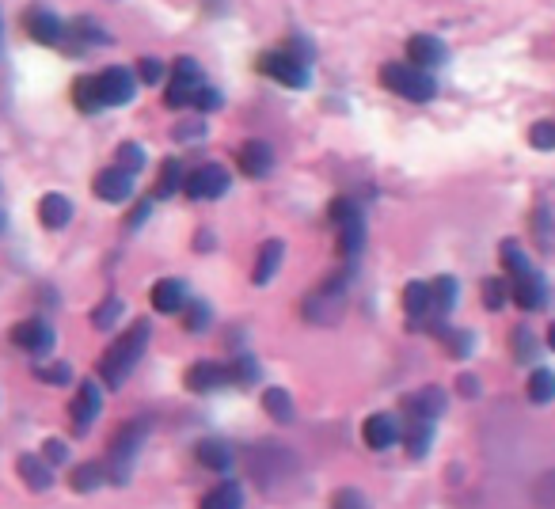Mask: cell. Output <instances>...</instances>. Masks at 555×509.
<instances>
[{
	"mask_svg": "<svg viewBox=\"0 0 555 509\" xmlns=\"http://www.w3.org/2000/svg\"><path fill=\"white\" fill-rule=\"evenodd\" d=\"M536 509H555V472H544L533 487Z\"/></svg>",
	"mask_w": 555,
	"mask_h": 509,
	"instance_id": "f6af8a7d",
	"label": "cell"
},
{
	"mask_svg": "<svg viewBox=\"0 0 555 509\" xmlns=\"http://www.w3.org/2000/svg\"><path fill=\"white\" fill-rule=\"evenodd\" d=\"M510 350H514V358L521 361V365H529V361L540 358V342H536V335L529 331V323L514 327V335H510Z\"/></svg>",
	"mask_w": 555,
	"mask_h": 509,
	"instance_id": "1f68e13d",
	"label": "cell"
},
{
	"mask_svg": "<svg viewBox=\"0 0 555 509\" xmlns=\"http://www.w3.org/2000/svg\"><path fill=\"white\" fill-rule=\"evenodd\" d=\"M506 301H510V278H487L483 282V308L498 312Z\"/></svg>",
	"mask_w": 555,
	"mask_h": 509,
	"instance_id": "ab89813d",
	"label": "cell"
},
{
	"mask_svg": "<svg viewBox=\"0 0 555 509\" xmlns=\"http://www.w3.org/2000/svg\"><path fill=\"white\" fill-rule=\"evenodd\" d=\"M194 107H198V111H217V107H221V92L202 88V92H198V99H194Z\"/></svg>",
	"mask_w": 555,
	"mask_h": 509,
	"instance_id": "816d5d0a",
	"label": "cell"
},
{
	"mask_svg": "<svg viewBox=\"0 0 555 509\" xmlns=\"http://www.w3.org/2000/svg\"><path fill=\"white\" fill-rule=\"evenodd\" d=\"M153 202H156V198H145V202H137L134 213H130V228H141V225H145V217L153 213Z\"/></svg>",
	"mask_w": 555,
	"mask_h": 509,
	"instance_id": "f5cc1de1",
	"label": "cell"
},
{
	"mask_svg": "<svg viewBox=\"0 0 555 509\" xmlns=\"http://www.w3.org/2000/svg\"><path fill=\"white\" fill-rule=\"evenodd\" d=\"M12 346L31 354V358H46L54 350V327L46 320H23L12 327Z\"/></svg>",
	"mask_w": 555,
	"mask_h": 509,
	"instance_id": "30bf717a",
	"label": "cell"
},
{
	"mask_svg": "<svg viewBox=\"0 0 555 509\" xmlns=\"http://www.w3.org/2000/svg\"><path fill=\"white\" fill-rule=\"evenodd\" d=\"M297 468H301V460L282 441H251L244 449V472L263 491H278L282 483H289L297 475Z\"/></svg>",
	"mask_w": 555,
	"mask_h": 509,
	"instance_id": "7a4b0ae2",
	"label": "cell"
},
{
	"mask_svg": "<svg viewBox=\"0 0 555 509\" xmlns=\"http://www.w3.org/2000/svg\"><path fill=\"white\" fill-rule=\"evenodd\" d=\"M365 247V221L358 217V221H346V225H339V255H343L346 263L350 259H358Z\"/></svg>",
	"mask_w": 555,
	"mask_h": 509,
	"instance_id": "f1b7e54d",
	"label": "cell"
},
{
	"mask_svg": "<svg viewBox=\"0 0 555 509\" xmlns=\"http://www.w3.org/2000/svg\"><path fill=\"white\" fill-rule=\"evenodd\" d=\"M99 411H103V392H99L92 380H88V384H80L73 403H69L73 430H77V434H88V430H92V422L99 418Z\"/></svg>",
	"mask_w": 555,
	"mask_h": 509,
	"instance_id": "5bb4252c",
	"label": "cell"
},
{
	"mask_svg": "<svg viewBox=\"0 0 555 509\" xmlns=\"http://www.w3.org/2000/svg\"><path fill=\"white\" fill-rule=\"evenodd\" d=\"M122 312H126V304L118 301V297H107V301H103V304L96 308V312H92V323H96L99 331H111V327L118 323V316H122Z\"/></svg>",
	"mask_w": 555,
	"mask_h": 509,
	"instance_id": "60d3db41",
	"label": "cell"
},
{
	"mask_svg": "<svg viewBox=\"0 0 555 509\" xmlns=\"http://www.w3.org/2000/svg\"><path fill=\"white\" fill-rule=\"evenodd\" d=\"M175 137H179V141H183V137H191V141H198V137H202V122H183V126L175 130Z\"/></svg>",
	"mask_w": 555,
	"mask_h": 509,
	"instance_id": "11a10c76",
	"label": "cell"
},
{
	"mask_svg": "<svg viewBox=\"0 0 555 509\" xmlns=\"http://www.w3.org/2000/svg\"><path fill=\"white\" fill-rule=\"evenodd\" d=\"M430 289H434V316H441V320H445V312H453V304H457V293H460L457 278L441 274V278H434V282H430Z\"/></svg>",
	"mask_w": 555,
	"mask_h": 509,
	"instance_id": "4dcf8cb0",
	"label": "cell"
},
{
	"mask_svg": "<svg viewBox=\"0 0 555 509\" xmlns=\"http://www.w3.org/2000/svg\"><path fill=\"white\" fill-rule=\"evenodd\" d=\"M548 350H552V354H555V323H552V327H548Z\"/></svg>",
	"mask_w": 555,
	"mask_h": 509,
	"instance_id": "6f0895ef",
	"label": "cell"
},
{
	"mask_svg": "<svg viewBox=\"0 0 555 509\" xmlns=\"http://www.w3.org/2000/svg\"><path fill=\"white\" fill-rule=\"evenodd\" d=\"M331 509H369L362 491H354V487H343V491L331 494Z\"/></svg>",
	"mask_w": 555,
	"mask_h": 509,
	"instance_id": "bcb514c9",
	"label": "cell"
},
{
	"mask_svg": "<svg viewBox=\"0 0 555 509\" xmlns=\"http://www.w3.org/2000/svg\"><path fill=\"white\" fill-rule=\"evenodd\" d=\"M533 228H536V240H540V247H552V221H548V206L536 209Z\"/></svg>",
	"mask_w": 555,
	"mask_h": 509,
	"instance_id": "c3c4849f",
	"label": "cell"
},
{
	"mask_svg": "<svg viewBox=\"0 0 555 509\" xmlns=\"http://www.w3.org/2000/svg\"><path fill=\"white\" fill-rule=\"evenodd\" d=\"M282 255H286V244H282V240H267V244L259 247V259H255V270H251V282L270 285V278L282 270Z\"/></svg>",
	"mask_w": 555,
	"mask_h": 509,
	"instance_id": "cb8c5ba5",
	"label": "cell"
},
{
	"mask_svg": "<svg viewBox=\"0 0 555 509\" xmlns=\"http://www.w3.org/2000/svg\"><path fill=\"white\" fill-rule=\"evenodd\" d=\"M403 449L407 456H426L430 453V445H434V422H426V418H407V426H403Z\"/></svg>",
	"mask_w": 555,
	"mask_h": 509,
	"instance_id": "603a6c76",
	"label": "cell"
},
{
	"mask_svg": "<svg viewBox=\"0 0 555 509\" xmlns=\"http://www.w3.org/2000/svg\"><path fill=\"white\" fill-rule=\"evenodd\" d=\"M69 483H73V491H77V494L99 491V487L107 483V460H92V464H80Z\"/></svg>",
	"mask_w": 555,
	"mask_h": 509,
	"instance_id": "83f0119b",
	"label": "cell"
},
{
	"mask_svg": "<svg viewBox=\"0 0 555 509\" xmlns=\"http://www.w3.org/2000/svg\"><path fill=\"white\" fill-rule=\"evenodd\" d=\"M210 323H213L210 304L206 301H187V308H183V327H187L191 335H202Z\"/></svg>",
	"mask_w": 555,
	"mask_h": 509,
	"instance_id": "d590c367",
	"label": "cell"
},
{
	"mask_svg": "<svg viewBox=\"0 0 555 509\" xmlns=\"http://www.w3.org/2000/svg\"><path fill=\"white\" fill-rule=\"evenodd\" d=\"M198 464H202V468H210L213 475H229L232 464H236V453H232L229 441H217V437H210V441H202V445H198Z\"/></svg>",
	"mask_w": 555,
	"mask_h": 509,
	"instance_id": "44dd1931",
	"label": "cell"
},
{
	"mask_svg": "<svg viewBox=\"0 0 555 509\" xmlns=\"http://www.w3.org/2000/svg\"><path fill=\"white\" fill-rule=\"evenodd\" d=\"M445 42L434 35H411L407 38V61L419 65V69H438L445 65Z\"/></svg>",
	"mask_w": 555,
	"mask_h": 509,
	"instance_id": "ffe728a7",
	"label": "cell"
},
{
	"mask_svg": "<svg viewBox=\"0 0 555 509\" xmlns=\"http://www.w3.org/2000/svg\"><path fill=\"white\" fill-rule=\"evenodd\" d=\"M259 73L270 76V80H278V84H286V88H308V65L305 61H297L293 54H286L282 46H278V50H267V54L259 57Z\"/></svg>",
	"mask_w": 555,
	"mask_h": 509,
	"instance_id": "52a82bcc",
	"label": "cell"
},
{
	"mask_svg": "<svg viewBox=\"0 0 555 509\" xmlns=\"http://www.w3.org/2000/svg\"><path fill=\"white\" fill-rule=\"evenodd\" d=\"M73 103H77V111L84 114H99V95H96V80L92 76H80L77 84H73Z\"/></svg>",
	"mask_w": 555,
	"mask_h": 509,
	"instance_id": "e575fe53",
	"label": "cell"
},
{
	"mask_svg": "<svg viewBox=\"0 0 555 509\" xmlns=\"http://www.w3.org/2000/svg\"><path fill=\"white\" fill-rule=\"evenodd\" d=\"M213 244H217V240H213L210 232L202 228V232H198V240H194V247H198V251H206V247H213Z\"/></svg>",
	"mask_w": 555,
	"mask_h": 509,
	"instance_id": "9f6ffc18",
	"label": "cell"
},
{
	"mask_svg": "<svg viewBox=\"0 0 555 509\" xmlns=\"http://www.w3.org/2000/svg\"><path fill=\"white\" fill-rule=\"evenodd\" d=\"M445 415V392L438 384H426L422 392L403 399V418H426V422H438Z\"/></svg>",
	"mask_w": 555,
	"mask_h": 509,
	"instance_id": "ac0fdd59",
	"label": "cell"
},
{
	"mask_svg": "<svg viewBox=\"0 0 555 509\" xmlns=\"http://www.w3.org/2000/svg\"><path fill=\"white\" fill-rule=\"evenodd\" d=\"M23 27H27V35L35 38V42H42V46H61V42L69 38V27H65L50 8H39V4L23 12Z\"/></svg>",
	"mask_w": 555,
	"mask_h": 509,
	"instance_id": "7c38bea8",
	"label": "cell"
},
{
	"mask_svg": "<svg viewBox=\"0 0 555 509\" xmlns=\"http://www.w3.org/2000/svg\"><path fill=\"white\" fill-rule=\"evenodd\" d=\"M403 312H407L411 327H426V320H434V289H430V282H407Z\"/></svg>",
	"mask_w": 555,
	"mask_h": 509,
	"instance_id": "e0dca14e",
	"label": "cell"
},
{
	"mask_svg": "<svg viewBox=\"0 0 555 509\" xmlns=\"http://www.w3.org/2000/svg\"><path fill=\"white\" fill-rule=\"evenodd\" d=\"M202 88H206V76H202V69H198V61L179 57L175 69H172V80H168V92H164V103H168L172 111L194 107V99H198Z\"/></svg>",
	"mask_w": 555,
	"mask_h": 509,
	"instance_id": "5b68a950",
	"label": "cell"
},
{
	"mask_svg": "<svg viewBox=\"0 0 555 509\" xmlns=\"http://www.w3.org/2000/svg\"><path fill=\"white\" fill-rule=\"evenodd\" d=\"M149 430H153L149 415H137L118 426L115 437H111V456H107V483H130L134 460L141 453V445L149 441Z\"/></svg>",
	"mask_w": 555,
	"mask_h": 509,
	"instance_id": "3957f363",
	"label": "cell"
},
{
	"mask_svg": "<svg viewBox=\"0 0 555 509\" xmlns=\"http://www.w3.org/2000/svg\"><path fill=\"white\" fill-rule=\"evenodd\" d=\"M183 183H187V171H183V164L172 156V160L160 164V179H156V187H153V198L156 202H160V198H172V194L183 190Z\"/></svg>",
	"mask_w": 555,
	"mask_h": 509,
	"instance_id": "4316f807",
	"label": "cell"
},
{
	"mask_svg": "<svg viewBox=\"0 0 555 509\" xmlns=\"http://www.w3.org/2000/svg\"><path fill=\"white\" fill-rule=\"evenodd\" d=\"M282 50H286V54H293L297 61H305V65H312V57H316V54H312V46H308V42H301V38H289Z\"/></svg>",
	"mask_w": 555,
	"mask_h": 509,
	"instance_id": "f907efd6",
	"label": "cell"
},
{
	"mask_svg": "<svg viewBox=\"0 0 555 509\" xmlns=\"http://www.w3.org/2000/svg\"><path fill=\"white\" fill-rule=\"evenodd\" d=\"M457 392L464 399H472V396H479V380L472 377V373H464V377L457 380Z\"/></svg>",
	"mask_w": 555,
	"mask_h": 509,
	"instance_id": "db71d44e",
	"label": "cell"
},
{
	"mask_svg": "<svg viewBox=\"0 0 555 509\" xmlns=\"http://www.w3.org/2000/svg\"><path fill=\"white\" fill-rule=\"evenodd\" d=\"M381 80L388 92L403 95V99H411V103H430L434 95H438V80L430 76V69H419V65H400V61H392V65H384L381 69Z\"/></svg>",
	"mask_w": 555,
	"mask_h": 509,
	"instance_id": "277c9868",
	"label": "cell"
},
{
	"mask_svg": "<svg viewBox=\"0 0 555 509\" xmlns=\"http://www.w3.org/2000/svg\"><path fill=\"white\" fill-rule=\"evenodd\" d=\"M263 411H267L274 422L289 426V422H293V396H289L286 388H267V392H263Z\"/></svg>",
	"mask_w": 555,
	"mask_h": 509,
	"instance_id": "f546056e",
	"label": "cell"
},
{
	"mask_svg": "<svg viewBox=\"0 0 555 509\" xmlns=\"http://www.w3.org/2000/svg\"><path fill=\"white\" fill-rule=\"evenodd\" d=\"M149 339H153V327H149V320L130 323V327L118 335V342H111V346H107V354L99 358V380H103L107 388H122L126 377L137 369V361L145 358Z\"/></svg>",
	"mask_w": 555,
	"mask_h": 509,
	"instance_id": "6da1fadb",
	"label": "cell"
},
{
	"mask_svg": "<svg viewBox=\"0 0 555 509\" xmlns=\"http://www.w3.org/2000/svg\"><path fill=\"white\" fill-rule=\"evenodd\" d=\"M115 164H118V168H126L130 175H137V171H145V152H141V145L126 141V145H118Z\"/></svg>",
	"mask_w": 555,
	"mask_h": 509,
	"instance_id": "b9f144b4",
	"label": "cell"
},
{
	"mask_svg": "<svg viewBox=\"0 0 555 509\" xmlns=\"http://www.w3.org/2000/svg\"><path fill=\"white\" fill-rule=\"evenodd\" d=\"M137 80H141V84H160V80H164V65H160L156 57H141V61H137Z\"/></svg>",
	"mask_w": 555,
	"mask_h": 509,
	"instance_id": "7dc6e473",
	"label": "cell"
},
{
	"mask_svg": "<svg viewBox=\"0 0 555 509\" xmlns=\"http://www.w3.org/2000/svg\"><path fill=\"white\" fill-rule=\"evenodd\" d=\"M92 190H96V198H103V202H130V194H134V175L126 168H103L96 175V183H92Z\"/></svg>",
	"mask_w": 555,
	"mask_h": 509,
	"instance_id": "9a60e30c",
	"label": "cell"
},
{
	"mask_svg": "<svg viewBox=\"0 0 555 509\" xmlns=\"http://www.w3.org/2000/svg\"><path fill=\"white\" fill-rule=\"evenodd\" d=\"M96 80V95H99V107L107 111V107H122V103H130L137 95V73L134 69H122V65H111V69H103Z\"/></svg>",
	"mask_w": 555,
	"mask_h": 509,
	"instance_id": "8992f818",
	"label": "cell"
},
{
	"mask_svg": "<svg viewBox=\"0 0 555 509\" xmlns=\"http://www.w3.org/2000/svg\"><path fill=\"white\" fill-rule=\"evenodd\" d=\"M502 270H506V278L533 270L529 255H525V251H521V244H514V240H506V244H502Z\"/></svg>",
	"mask_w": 555,
	"mask_h": 509,
	"instance_id": "f35d334b",
	"label": "cell"
},
{
	"mask_svg": "<svg viewBox=\"0 0 555 509\" xmlns=\"http://www.w3.org/2000/svg\"><path fill=\"white\" fill-rule=\"evenodd\" d=\"M548 282H544V274L540 270H525V274H514L510 278V301L517 304V308H525V312H540L544 304H548Z\"/></svg>",
	"mask_w": 555,
	"mask_h": 509,
	"instance_id": "9c48e42d",
	"label": "cell"
},
{
	"mask_svg": "<svg viewBox=\"0 0 555 509\" xmlns=\"http://www.w3.org/2000/svg\"><path fill=\"white\" fill-rule=\"evenodd\" d=\"M42 456H46L54 468H61V464L69 460V445H65V441H58V437H50V441L42 445Z\"/></svg>",
	"mask_w": 555,
	"mask_h": 509,
	"instance_id": "681fc988",
	"label": "cell"
},
{
	"mask_svg": "<svg viewBox=\"0 0 555 509\" xmlns=\"http://www.w3.org/2000/svg\"><path fill=\"white\" fill-rule=\"evenodd\" d=\"M149 301L160 316H179L187 301H191V293H187V282H179V278H160L153 285V293H149Z\"/></svg>",
	"mask_w": 555,
	"mask_h": 509,
	"instance_id": "2e32d148",
	"label": "cell"
},
{
	"mask_svg": "<svg viewBox=\"0 0 555 509\" xmlns=\"http://www.w3.org/2000/svg\"><path fill=\"white\" fill-rule=\"evenodd\" d=\"M525 396L533 399V403H552L555 399V373L552 369H536L533 377H529V384H525Z\"/></svg>",
	"mask_w": 555,
	"mask_h": 509,
	"instance_id": "d6a6232c",
	"label": "cell"
},
{
	"mask_svg": "<svg viewBox=\"0 0 555 509\" xmlns=\"http://www.w3.org/2000/svg\"><path fill=\"white\" fill-rule=\"evenodd\" d=\"M229 369H232V384H236V388L259 384V361L251 358V354H236V358L229 361Z\"/></svg>",
	"mask_w": 555,
	"mask_h": 509,
	"instance_id": "836d02e7",
	"label": "cell"
},
{
	"mask_svg": "<svg viewBox=\"0 0 555 509\" xmlns=\"http://www.w3.org/2000/svg\"><path fill=\"white\" fill-rule=\"evenodd\" d=\"M198 509H244V487H240L236 479H225V483H217V487L202 498V506Z\"/></svg>",
	"mask_w": 555,
	"mask_h": 509,
	"instance_id": "484cf974",
	"label": "cell"
},
{
	"mask_svg": "<svg viewBox=\"0 0 555 509\" xmlns=\"http://www.w3.org/2000/svg\"><path fill=\"white\" fill-rule=\"evenodd\" d=\"M529 145L540 152H552L555 149V122H548V118H544V122H533V126H529Z\"/></svg>",
	"mask_w": 555,
	"mask_h": 509,
	"instance_id": "ee69618b",
	"label": "cell"
},
{
	"mask_svg": "<svg viewBox=\"0 0 555 509\" xmlns=\"http://www.w3.org/2000/svg\"><path fill=\"white\" fill-rule=\"evenodd\" d=\"M187 388L198 392V396H210V392H221L232 384V369L229 361H194L187 369Z\"/></svg>",
	"mask_w": 555,
	"mask_h": 509,
	"instance_id": "8fae6325",
	"label": "cell"
},
{
	"mask_svg": "<svg viewBox=\"0 0 555 509\" xmlns=\"http://www.w3.org/2000/svg\"><path fill=\"white\" fill-rule=\"evenodd\" d=\"M362 437H365V445L373 449V453H388L392 445H400V437H403V426H400V418L396 415H369L365 418V426H362Z\"/></svg>",
	"mask_w": 555,
	"mask_h": 509,
	"instance_id": "4fadbf2b",
	"label": "cell"
},
{
	"mask_svg": "<svg viewBox=\"0 0 555 509\" xmlns=\"http://www.w3.org/2000/svg\"><path fill=\"white\" fill-rule=\"evenodd\" d=\"M327 217L339 228V225H346V221H358V217H362V206H358L354 198H335V202L327 206Z\"/></svg>",
	"mask_w": 555,
	"mask_h": 509,
	"instance_id": "7bdbcfd3",
	"label": "cell"
},
{
	"mask_svg": "<svg viewBox=\"0 0 555 509\" xmlns=\"http://www.w3.org/2000/svg\"><path fill=\"white\" fill-rule=\"evenodd\" d=\"M236 164L248 179H267L274 171V152H270L267 141H244L240 152H236Z\"/></svg>",
	"mask_w": 555,
	"mask_h": 509,
	"instance_id": "d6986e66",
	"label": "cell"
},
{
	"mask_svg": "<svg viewBox=\"0 0 555 509\" xmlns=\"http://www.w3.org/2000/svg\"><path fill=\"white\" fill-rule=\"evenodd\" d=\"M39 221L42 228H50V232H58L73 221V202L65 198V194H46L39 202Z\"/></svg>",
	"mask_w": 555,
	"mask_h": 509,
	"instance_id": "d4e9b609",
	"label": "cell"
},
{
	"mask_svg": "<svg viewBox=\"0 0 555 509\" xmlns=\"http://www.w3.org/2000/svg\"><path fill=\"white\" fill-rule=\"evenodd\" d=\"M16 472L31 491H50L54 487V464L46 456H20Z\"/></svg>",
	"mask_w": 555,
	"mask_h": 509,
	"instance_id": "7402d4cb",
	"label": "cell"
},
{
	"mask_svg": "<svg viewBox=\"0 0 555 509\" xmlns=\"http://www.w3.org/2000/svg\"><path fill=\"white\" fill-rule=\"evenodd\" d=\"M35 380L50 384V388H65V384H73V369L65 361H46V365H35Z\"/></svg>",
	"mask_w": 555,
	"mask_h": 509,
	"instance_id": "8d00e7d4",
	"label": "cell"
},
{
	"mask_svg": "<svg viewBox=\"0 0 555 509\" xmlns=\"http://www.w3.org/2000/svg\"><path fill=\"white\" fill-rule=\"evenodd\" d=\"M438 339L445 342L449 358H468V354H472V346H476V339H472V331H457V327H445Z\"/></svg>",
	"mask_w": 555,
	"mask_h": 509,
	"instance_id": "74e56055",
	"label": "cell"
},
{
	"mask_svg": "<svg viewBox=\"0 0 555 509\" xmlns=\"http://www.w3.org/2000/svg\"><path fill=\"white\" fill-rule=\"evenodd\" d=\"M183 194L194 198V202H213V198L229 194V171L221 168V164H202V168L187 171Z\"/></svg>",
	"mask_w": 555,
	"mask_h": 509,
	"instance_id": "ba28073f",
	"label": "cell"
}]
</instances>
